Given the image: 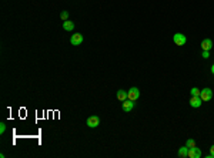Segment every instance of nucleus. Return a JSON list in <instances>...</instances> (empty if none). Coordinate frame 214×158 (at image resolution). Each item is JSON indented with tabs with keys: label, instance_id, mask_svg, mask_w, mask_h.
<instances>
[{
	"label": "nucleus",
	"instance_id": "f257e3e1",
	"mask_svg": "<svg viewBox=\"0 0 214 158\" xmlns=\"http://www.w3.org/2000/svg\"><path fill=\"white\" fill-rule=\"evenodd\" d=\"M173 41H174L176 46H184L187 39H186V36L181 34V33H176V34L173 36Z\"/></svg>",
	"mask_w": 214,
	"mask_h": 158
},
{
	"label": "nucleus",
	"instance_id": "f03ea898",
	"mask_svg": "<svg viewBox=\"0 0 214 158\" xmlns=\"http://www.w3.org/2000/svg\"><path fill=\"white\" fill-rule=\"evenodd\" d=\"M139 97H140V90L137 89V87H131V89L127 91V98L128 100L136 101Z\"/></svg>",
	"mask_w": 214,
	"mask_h": 158
},
{
	"label": "nucleus",
	"instance_id": "7ed1b4c3",
	"mask_svg": "<svg viewBox=\"0 0 214 158\" xmlns=\"http://www.w3.org/2000/svg\"><path fill=\"white\" fill-rule=\"evenodd\" d=\"M86 124H87L90 128H96L100 125V118H99L97 116H90L89 118H87V121H86Z\"/></svg>",
	"mask_w": 214,
	"mask_h": 158
},
{
	"label": "nucleus",
	"instance_id": "20e7f679",
	"mask_svg": "<svg viewBox=\"0 0 214 158\" xmlns=\"http://www.w3.org/2000/svg\"><path fill=\"white\" fill-rule=\"evenodd\" d=\"M200 97L203 101H210L213 98V90L211 89H203L200 91Z\"/></svg>",
	"mask_w": 214,
	"mask_h": 158
},
{
	"label": "nucleus",
	"instance_id": "39448f33",
	"mask_svg": "<svg viewBox=\"0 0 214 158\" xmlns=\"http://www.w3.org/2000/svg\"><path fill=\"white\" fill-rule=\"evenodd\" d=\"M201 150L199 147H193V148H188V158H201Z\"/></svg>",
	"mask_w": 214,
	"mask_h": 158
},
{
	"label": "nucleus",
	"instance_id": "423d86ee",
	"mask_svg": "<svg viewBox=\"0 0 214 158\" xmlns=\"http://www.w3.org/2000/svg\"><path fill=\"white\" fill-rule=\"evenodd\" d=\"M70 43L73 44V46H80V44L83 43V34H80V33H74V34L70 37Z\"/></svg>",
	"mask_w": 214,
	"mask_h": 158
},
{
	"label": "nucleus",
	"instance_id": "0eeeda50",
	"mask_svg": "<svg viewBox=\"0 0 214 158\" xmlns=\"http://www.w3.org/2000/svg\"><path fill=\"white\" fill-rule=\"evenodd\" d=\"M201 104H203L201 97H200V96H191V98H190V105H191V107H193V108H199Z\"/></svg>",
	"mask_w": 214,
	"mask_h": 158
},
{
	"label": "nucleus",
	"instance_id": "6e6552de",
	"mask_svg": "<svg viewBox=\"0 0 214 158\" xmlns=\"http://www.w3.org/2000/svg\"><path fill=\"white\" fill-rule=\"evenodd\" d=\"M121 107H123V111H126V113H130L134 108V101H131V100H124L123 103H121Z\"/></svg>",
	"mask_w": 214,
	"mask_h": 158
},
{
	"label": "nucleus",
	"instance_id": "1a4fd4ad",
	"mask_svg": "<svg viewBox=\"0 0 214 158\" xmlns=\"http://www.w3.org/2000/svg\"><path fill=\"white\" fill-rule=\"evenodd\" d=\"M201 49L206 51H210L213 49V40L211 39H204L201 41Z\"/></svg>",
	"mask_w": 214,
	"mask_h": 158
},
{
	"label": "nucleus",
	"instance_id": "9d476101",
	"mask_svg": "<svg viewBox=\"0 0 214 158\" xmlns=\"http://www.w3.org/2000/svg\"><path fill=\"white\" fill-rule=\"evenodd\" d=\"M63 29L66 31H71L74 30V23L70 22V20H66V22H63Z\"/></svg>",
	"mask_w": 214,
	"mask_h": 158
},
{
	"label": "nucleus",
	"instance_id": "9b49d317",
	"mask_svg": "<svg viewBox=\"0 0 214 158\" xmlns=\"http://www.w3.org/2000/svg\"><path fill=\"white\" fill-rule=\"evenodd\" d=\"M117 100L121 101V103H123L124 100H127V91H124V90H119V91H117Z\"/></svg>",
	"mask_w": 214,
	"mask_h": 158
},
{
	"label": "nucleus",
	"instance_id": "f8f14e48",
	"mask_svg": "<svg viewBox=\"0 0 214 158\" xmlns=\"http://www.w3.org/2000/svg\"><path fill=\"white\" fill-rule=\"evenodd\" d=\"M187 155H188V147L187 145H184V147H181L179 150V157H181V158H186Z\"/></svg>",
	"mask_w": 214,
	"mask_h": 158
},
{
	"label": "nucleus",
	"instance_id": "ddd939ff",
	"mask_svg": "<svg viewBox=\"0 0 214 158\" xmlns=\"http://www.w3.org/2000/svg\"><path fill=\"white\" fill-rule=\"evenodd\" d=\"M186 145L188 147V148H193V147H196V141L193 138H188L187 140V143H186Z\"/></svg>",
	"mask_w": 214,
	"mask_h": 158
},
{
	"label": "nucleus",
	"instance_id": "4468645a",
	"mask_svg": "<svg viewBox=\"0 0 214 158\" xmlns=\"http://www.w3.org/2000/svg\"><path fill=\"white\" fill-rule=\"evenodd\" d=\"M200 91H201V90H199L197 87H193L191 91H190V94H191V96H200Z\"/></svg>",
	"mask_w": 214,
	"mask_h": 158
},
{
	"label": "nucleus",
	"instance_id": "2eb2a0df",
	"mask_svg": "<svg viewBox=\"0 0 214 158\" xmlns=\"http://www.w3.org/2000/svg\"><path fill=\"white\" fill-rule=\"evenodd\" d=\"M60 17H62V20H63V22H66V20L69 19V12H66V10H64V12H62V14H60Z\"/></svg>",
	"mask_w": 214,
	"mask_h": 158
},
{
	"label": "nucleus",
	"instance_id": "dca6fc26",
	"mask_svg": "<svg viewBox=\"0 0 214 158\" xmlns=\"http://www.w3.org/2000/svg\"><path fill=\"white\" fill-rule=\"evenodd\" d=\"M4 131H6V124L0 123V134H4Z\"/></svg>",
	"mask_w": 214,
	"mask_h": 158
},
{
	"label": "nucleus",
	"instance_id": "f3484780",
	"mask_svg": "<svg viewBox=\"0 0 214 158\" xmlns=\"http://www.w3.org/2000/svg\"><path fill=\"white\" fill-rule=\"evenodd\" d=\"M201 57H203V58H208V57H210V51L203 50V53H201Z\"/></svg>",
	"mask_w": 214,
	"mask_h": 158
},
{
	"label": "nucleus",
	"instance_id": "a211bd4d",
	"mask_svg": "<svg viewBox=\"0 0 214 158\" xmlns=\"http://www.w3.org/2000/svg\"><path fill=\"white\" fill-rule=\"evenodd\" d=\"M207 158H214V145L210 148V154L207 155Z\"/></svg>",
	"mask_w": 214,
	"mask_h": 158
},
{
	"label": "nucleus",
	"instance_id": "6ab92c4d",
	"mask_svg": "<svg viewBox=\"0 0 214 158\" xmlns=\"http://www.w3.org/2000/svg\"><path fill=\"white\" fill-rule=\"evenodd\" d=\"M211 73L214 74V64H213V66H211Z\"/></svg>",
	"mask_w": 214,
	"mask_h": 158
}]
</instances>
